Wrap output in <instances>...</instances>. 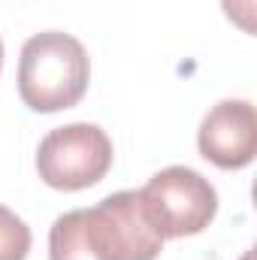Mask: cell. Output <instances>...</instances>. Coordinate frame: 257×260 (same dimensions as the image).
<instances>
[{
	"instance_id": "obj_4",
	"label": "cell",
	"mask_w": 257,
	"mask_h": 260,
	"mask_svg": "<svg viewBox=\"0 0 257 260\" xmlns=\"http://www.w3.org/2000/svg\"><path fill=\"white\" fill-rule=\"evenodd\" d=\"M139 200L164 239L197 236L218 215L215 185L191 167H164L139 191Z\"/></svg>"
},
{
	"instance_id": "obj_1",
	"label": "cell",
	"mask_w": 257,
	"mask_h": 260,
	"mask_svg": "<svg viewBox=\"0 0 257 260\" xmlns=\"http://www.w3.org/2000/svg\"><path fill=\"white\" fill-rule=\"evenodd\" d=\"M91 82L85 46L64 30L34 34L18 55V97L40 115L73 109Z\"/></svg>"
},
{
	"instance_id": "obj_9",
	"label": "cell",
	"mask_w": 257,
	"mask_h": 260,
	"mask_svg": "<svg viewBox=\"0 0 257 260\" xmlns=\"http://www.w3.org/2000/svg\"><path fill=\"white\" fill-rule=\"evenodd\" d=\"M239 260H251V251H245V254H242Z\"/></svg>"
},
{
	"instance_id": "obj_8",
	"label": "cell",
	"mask_w": 257,
	"mask_h": 260,
	"mask_svg": "<svg viewBox=\"0 0 257 260\" xmlns=\"http://www.w3.org/2000/svg\"><path fill=\"white\" fill-rule=\"evenodd\" d=\"M0 70H3V43H0Z\"/></svg>"
},
{
	"instance_id": "obj_6",
	"label": "cell",
	"mask_w": 257,
	"mask_h": 260,
	"mask_svg": "<svg viewBox=\"0 0 257 260\" xmlns=\"http://www.w3.org/2000/svg\"><path fill=\"white\" fill-rule=\"evenodd\" d=\"M30 227L12 209L0 206V260H27L30 254Z\"/></svg>"
},
{
	"instance_id": "obj_5",
	"label": "cell",
	"mask_w": 257,
	"mask_h": 260,
	"mask_svg": "<svg viewBox=\"0 0 257 260\" xmlns=\"http://www.w3.org/2000/svg\"><path fill=\"white\" fill-rule=\"evenodd\" d=\"M200 154L218 170H242L257 151V115L248 100L215 103L197 130Z\"/></svg>"
},
{
	"instance_id": "obj_2",
	"label": "cell",
	"mask_w": 257,
	"mask_h": 260,
	"mask_svg": "<svg viewBox=\"0 0 257 260\" xmlns=\"http://www.w3.org/2000/svg\"><path fill=\"white\" fill-rule=\"evenodd\" d=\"M79 212V230L91 260H157L164 236L151 224L139 191H118Z\"/></svg>"
},
{
	"instance_id": "obj_3",
	"label": "cell",
	"mask_w": 257,
	"mask_h": 260,
	"mask_svg": "<svg viewBox=\"0 0 257 260\" xmlns=\"http://www.w3.org/2000/svg\"><path fill=\"white\" fill-rule=\"evenodd\" d=\"M112 139L97 124L76 121L49 130L37 148V173L55 191H85L112 170Z\"/></svg>"
},
{
	"instance_id": "obj_7",
	"label": "cell",
	"mask_w": 257,
	"mask_h": 260,
	"mask_svg": "<svg viewBox=\"0 0 257 260\" xmlns=\"http://www.w3.org/2000/svg\"><path fill=\"white\" fill-rule=\"evenodd\" d=\"M224 6V15L245 34H254L257 24H254V0H221Z\"/></svg>"
}]
</instances>
